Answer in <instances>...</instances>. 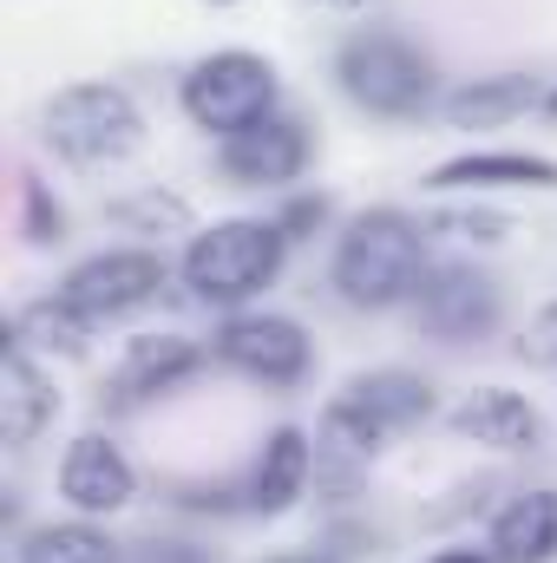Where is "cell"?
<instances>
[{"instance_id": "6da1fadb", "label": "cell", "mask_w": 557, "mask_h": 563, "mask_svg": "<svg viewBox=\"0 0 557 563\" xmlns=\"http://www.w3.org/2000/svg\"><path fill=\"white\" fill-rule=\"evenodd\" d=\"M433 269V236L426 223L407 210H361L341 236H335V263L328 282L348 308H407L419 295V282Z\"/></svg>"}, {"instance_id": "7a4b0ae2", "label": "cell", "mask_w": 557, "mask_h": 563, "mask_svg": "<svg viewBox=\"0 0 557 563\" xmlns=\"http://www.w3.org/2000/svg\"><path fill=\"white\" fill-rule=\"evenodd\" d=\"M288 263V236H282L276 217H217L204 230H190L184 256H177V282L190 301L204 308H256L263 288L282 276Z\"/></svg>"}, {"instance_id": "3957f363", "label": "cell", "mask_w": 557, "mask_h": 563, "mask_svg": "<svg viewBox=\"0 0 557 563\" xmlns=\"http://www.w3.org/2000/svg\"><path fill=\"white\" fill-rule=\"evenodd\" d=\"M433 413H439V394H433L426 374H414V367H368L321 407L315 452H328L341 465H368L394 432H414Z\"/></svg>"}, {"instance_id": "277c9868", "label": "cell", "mask_w": 557, "mask_h": 563, "mask_svg": "<svg viewBox=\"0 0 557 563\" xmlns=\"http://www.w3.org/2000/svg\"><path fill=\"white\" fill-rule=\"evenodd\" d=\"M40 144L73 170H112L144 144V112L112 79H73L40 106Z\"/></svg>"}, {"instance_id": "5b68a950", "label": "cell", "mask_w": 557, "mask_h": 563, "mask_svg": "<svg viewBox=\"0 0 557 563\" xmlns=\"http://www.w3.org/2000/svg\"><path fill=\"white\" fill-rule=\"evenodd\" d=\"M335 86L348 92V106H361L368 119H419L439 92L433 79V53L414 46L394 26H361L341 40L335 53Z\"/></svg>"}, {"instance_id": "8992f818", "label": "cell", "mask_w": 557, "mask_h": 563, "mask_svg": "<svg viewBox=\"0 0 557 563\" xmlns=\"http://www.w3.org/2000/svg\"><path fill=\"white\" fill-rule=\"evenodd\" d=\"M177 106L197 132L210 139H230L256 119L282 112V79L276 66L250 46H223V53H204L184 79H177Z\"/></svg>"}, {"instance_id": "52a82bcc", "label": "cell", "mask_w": 557, "mask_h": 563, "mask_svg": "<svg viewBox=\"0 0 557 563\" xmlns=\"http://www.w3.org/2000/svg\"><path fill=\"white\" fill-rule=\"evenodd\" d=\"M164 256L157 250H144V243H125V250H92V256H79L66 276H59V295L92 321V328H106V321H125V314H139L157 301V288H164Z\"/></svg>"}, {"instance_id": "ba28073f", "label": "cell", "mask_w": 557, "mask_h": 563, "mask_svg": "<svg viewBox=\"0 0 557 563\" xmlns=\"http://www.w3.org/2000/svg\"><path fill=\"white\" fill-rule=\"evenodd\" d=\"M210 354L243 374V380H263V387H295L308 367H315V347H308V328L295 314H276V308H237L223 314Z\"/></svg>"}, {"instance_id": "9c48e42d", "label": "cell", "mask_w": 557, "mask_h": 563, "mask_svg": "<svg viewBox=\"0 0 557 563\" xmlns=\"http://www.w3.org/2000/svg\"><path fill=\"white\" fill-rule=\"evenodd\" d=\"M407 308H414V321L433 334V341H446V347H472V341L499 334L505 295H499V282L485 276L479 263H433Z\"/></svg>"}, {"instance_id": "30bf717a", "label": "cell", "mask_w": 557, "mask_h": 563, "mask_svg": "<svg viewBox=\"0 0 557 563\" xmlns=\"http://www.w3.org/2000/svg\"><path fill=\"white\" fill-rule=\"evenodd\" d=\"M308 125L295 112H270L230 139H217V170L237 184V190H288L302 170H308Z\"/></svg>"}, {"instance_id": "8fae6325", "label": "cell", "mask_w": 557, "mask_h": 563, "mask_svg": "<svg viewBox=\"0 0 557 563\" xmlns=\"http://www.w3.org/2000/svg\"><path fill=\"white\" fill-rule=\"evenodd\" d=\"M204 361H210V347H197V341H184V334H139V341L119 354V367L106 374V413H139L151 400L177 394Z\"/></svg>"}, {"instance_id": "7c38bea8", "label": "cell", "mask_w": 557, "mask_h": 563, "mask_svg": "<svg viewBox=\"0 0 557 563\" xmlns=\"http://www.w3.org/2000/svg\"><path fill=\"white\" fill-rule=\"evenodd\" d=\"M132 492H139V472H132V459L119 452V439L79 432V439L59 452V498H66L73 518H112V511L132 505Z\"/></svg>"}, {"instance_id": "4fadbf2b", "label": "cell", "mask_w": 557, "mask_h": 563, "mask_svg": "<svg viewBox=\"0 0 557 563\" xmlns=\"http://www.w3.org/2000/svg\"><path fill=\"white\" fill-rule=\"evenodd\" d=\"M446 432L466 439V445H485V452H532L545 439V413L512 387H472L446 413Z\"/></svg>"}, {"instance_id": "5bb4252c", "label": "cell", "mask_w": 557, "mask_h": 563, "mask_svg": "<svg viewBox=\"0 0 557 563\" xmlns=\"http://www.w3.org/2000/svg\"><path fill=\"white\" fill-rule=\"evenodd\" d=\"M308 478H315V432H302V426H276V432L263 439L250 478H243V511H256V518H282V511H295L302 492H308Z\"/></svg>"}, {"instance_id": "9a60e30c", "label": "cell", "mask_w": 557, "mask_h": 563, "mask_svg": "<svg viewBox=\"0 0 557 563\" xmlns=\"http://www.w3.org/2000/svg\"><path fill=\"white\" fill-rule=\"evenodd\" d=\"M492 563H557V485L512 492L485 525Z\"/></svg>"}, {"instance_id": "2e32d148", "label": "cell", "mask_w": 557, "mask_h": 563, "mask_svg": "<svg viewBox=\"0 0 557 563\" xmlns=\"http://www.w3.org/2000/svg\"><path fill=\"white\" fill-rule=\"evenodd\" d=\"M426 190H557V157L545 151H459L433 164Z\"/></svg>"}, {"instance_id": "e0dca14e", "label": "cell", "mask_w": 557, "mask_h": 563, "mask_svg": "<svg viewBox=\"0 0 557 563\" xmlns=\"http://www.w3.org/2000/svg\"><path fill=\"white\" fill-rule=\"evenodd\" d=\"M538 99H545V86L532 73H485V79L446 92L439 99V119L452 132H492V125H512V119L538 112Z\"/></svg>"}, {"instance_id": "ac0fdd59", "label": "cell", "mask_w": 557, "mask_h": 563, "mask_svg": "<svg viewBox=\"0 0 557 563\" xmlns=\"http://www.w3.org/2000/svg\"><path fill=\"white\" fill-rule=\"evenodd\" d=\"M59 413V394H53V374L7 341V361H0V432L7 445H33L46 426Z\"/></svg>"}, {"instance_id": "d6986e66", "label": "cell", "mask_w": 557, "mask_h": 563, "mask_svg": "<svg viewBox=\"0 0 557 563\" xmlns=\"http://www.w3.org/2000/svg\"><path fill=\"white\" fill-rule=\"evenodd\" d=\"M7 341H13V347H26L33 361H79V354L92 347V321H86V314L53 288V295H33V301H20V308H13Z\"/></svg>"}, {"instance_id": "ffe728a7", "label": "cell", "mask_w": 557, "mask_h": 563, "mask_svg": "<svg viewBox=\"0 0 557 563\" xmlns=\"http://www.w3.org/2000/svg\"><path fill=\"white\" fill-rule=\"evenodd\" d=\"M13 563H119V544L106 538L99 518H59L20 538Z\"/></svg>"}, {"instance_id": "44dd1931", "label": "cell", "mask_w": 557, "mask_h": 563, "mask_svg": "<svg viewBox=\"0 0 557 563\" xmlns=\"http://www.w3.org/2000/svg\"><path fill=\"white\" fill-rule=\"evenodd\" d=\"M112 217L132 230V236H177V230H197L190 223V203L177 190H139L125 203H112Z\"/></svg>"}, {"instance_id": "7402d4cb", "label": "cell", "mask_w": 557, "mask_h": 563, "mask_svg": "<svg viewBox=\"0 0 557 563\" xmlns=\"http://www.w3.org/2000/svg\"><path fill=\"white\" fill-rule=\"evenodd\" d=\"M20 230H26V243H59L66 236V210H59V197H46L40 177L20 184Z\"/></svg>"}, {"instance_id": "603a6c76", "label": "cell", "mask_w": 557, "mask_h": 563, "mask_svg": "<svg viewBox=\"0 0 557 563\" xmlns=\"http://www.w3.org/2000/svg\"><path fill=\"white\" fill-rule=\"evenodd\" d=\"M433 230H446V236H479V243H492V236H499L505 223H499L492 210H439V217L426 223V236H433Z\"/></svg>"}, {"instance_id": "cb8c5ba5", "label": "cell", "mask_w": 557, "mask_h": 563, "mask_svg": "<svg viewBox=\"0 0 557 563\" xmlns=\"http://www.w3.org/2000/svg\"><path fill=\"white\" fill-rule=\"evenodd\" d=\"M525 354H532L538 367H551V374H557V301H545V308L532 314V334H525Z\"/></svg>"}, {"instance_id": "d4e9b609", "label": "cell", "mask_w": 557, "mask_h": 563, "mask_svg": "<svg viewBox=\"0 0 557 563\" xmlns=\"http://www.w3.org/2000/svg\"><path fill=\"white\" fill-rule=\"evenodd\" d=\"M321 217H328V197H295L276 223H282V236L295 243V236H308V223H321Z\"/></svg>"}, {"instance_id": "484cf974", "label": "cell", "mask_w": 557, "mask_h": 563, "mask_svg": "<svg viewBox=\"0 0 557 563\" xmlns=\"http://www.w3.org/2000/svg\"><path fill=\"white\" fill-rule=\"evenodd\" d=\"M426 563H492V551H466V544H452V551H439V558Z\"/></svg>"}, {"instance_id": "4316f807", "label": "cell", "mask_w": 557, "mask_h": 563, "mask_svg": "<svg viewBox=\"0 0 557 563\" xmlns=\"http://www.w3.org/2000/svg\"><path fill=\"white\" fill-rule=\"evenodd\" d=\"M315 7H328V13H361V7H374V0H315Z\"/></svg>"}, {"instance_id": "83f0119b", "label": "cell", "mask_w": 557, "mask_h": 563, "mask_svg": "<svg viewBox=\"0 0 557 563\" xmlns=\"http://www.w3.org/2000/svg\"><path fill=\"white\" fill-rule=\"evenodd\" d=\"M538 112H545V119H557V86H545V99H538Z\"/></svg>"}, {"instance_id": "f1b7e54d", "label": "cell", "mask_w": 557, "mask_h": 563, "mask_svg": "<svg viewBox=\"0 0 557 563\" xmlns=\"http://www.w3.org/2000/svg\"><path fill=\"white\" fill-rule=\"evenodd\" d=\"M270 563H328V558H315V551H295V558H270Z\"/></svg>"}, {"instance_id": "f546056e", "label": "cell", "mask_w": 557, "mask_h": 563, "mask_svg": "<svg viewBox=\"0 0 557 563\" xmlns=\"http://www.w3.org/2000/svg\"><path fill=\"white\" fill-rule=\"evenodd\" d=\"M204 7H237V0H204Z\"/></svg>"}]
</instances>
